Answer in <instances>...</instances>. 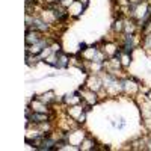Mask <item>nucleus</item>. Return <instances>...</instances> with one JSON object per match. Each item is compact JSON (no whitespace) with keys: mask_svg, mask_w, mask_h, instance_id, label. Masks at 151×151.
I'll return each mask as SVG.
<instances>
[{"mask_svg":"<svg viewBox=\"0 0 151 151\" xmlns=\"http://www.w3.org/2000/svg\"><path fill=\"white\" fill-rule=\"evenodd\" d=\"M82 101L86 103V104H89V106L95 104L98 101V97H97L95 91H91V89H88V88H86V89H83L82 91Z\"/></svg>","mask_w":151,"mask_h":151,"instance_id":"1","label":"nucleus"},{"mask_svg":"<svg viewBox=\"0 0 151 151\" xmlns=\"http://www.w3.org/2000/svg\"><path fill=\"white\" fill-rule=\"evenodd\" d=\"M41 41V32L35 30V29H29L26 32V45H33L36 42Z\"/></svg>","mask_w":151,"mask_h":151,"instance_id":"2","label":"nucleus"},{"mask_svg":"<svg viewBox=\"0 0 151 151\" xmlns=\"http://www.w3.org/2000/svg\"><path fill=\"white\" fill-rule=\"evenodd\" d=\"M101 80H100L97 76H89V77H88V80H86V88L88 89H91V91H98L100 88H101Z\"/></svg>","mask_w":151,"mask_h":151,"instance_id":"3","label":"nucleus"},{"mask_svg":"<svg viewBox=\"0 0 151 151\" xmlns=\"http://www.w3.org/2000/svg\"><path fill=\"white\" fill-rule=\"evenodd\" d=\"M30 109H32L33 112H38V113H47V112H48L47 104H45L44 101H41L40 98L33 100V101L30 103Z\"/></svg>","mask_w":151,"mask_h":151,"instance_id":"4","label":"nucleus"},{"mask_svg":"<svg viewBox=\"0 0 151 151\" xmlns=\"http://www.w3.org/2000/svg\"><path fill=\"white\" fill-rule=\"evenodd\" d=\"M68 113H70V118H76L79 121V118L83 115V110H82V106H79V104H74L73 107H70L68 109Z\"/></svg>","mask_w":151,"mask_h":151,"instance_id":"5","label":"nucleus"},{"mask_svg":"<svg viewBox=\"0 0 151 151\" xmlns=\"http://www.w3.org/2000/svg\"><path fill=\"white\" fill-rule=\"evenodd\" d=\"M68 139L71 144L74 145H79L83 142V132H74V133H70L68 134Z\"/></svg>","mask_w":151,"mask_h":151,"instance_id":"6","label":"nucleus"},{"mask_svg":"<svg viewBox=\"0 0 151 151\" xmlns=\"http://www.w3.org/2000/svg\"><path fill=\"white\" fill-rule=\"evenodd\" d=\"M85 9V6L80 3V2H74L70 8H68V14H70V12H71V14L74 15V17H77L79 14H80V12Z\"/></svg>","mask_w":151,"mask_h":151,"instance_id":"7","label":"nucleus"},{"mask_svg":"<svg viewBox=\"0 0 151 151\" xmlns=\"http://www.w3.org/2000/svg\"><path fill=\"white\" fill-rule=\"evenodd\" d=\"M68 62H70V59H68L67 55L58 53V62H56V67H58V68H65V67L68 65Z\"/></svg>","mask_w":151,"mask_h":151,"instance_id":"8","label":"nucleus"},{"mask_svg":"<svg viewBox=\"0 0 151 151\" xmlns=\"http://www.w3.org/2000/svg\"><path fill=\"white\" fill-rule=\"evenodd\" d=\"M80 101H82V98L77 94H71V95L65 97V103H68V104H79Z\"/></svg>","mask_w":151,"mask_h":151,"instance_id":"9","label":"nucleus"},{"mask_svg":"<svg viewBox=\"0 0 151 151\" xmlns=\"http://www.w3.org/2000/svg\"><path fill=\"white\" fill-rule=\"evenodd\" d=\"M95 147H94V141L92 139H85L82 144H80V150H83V151H86V150H94Z\"/></svg>","mask_w":151,"mask_h":151,"instance_id":"10","label":"nucleus"},{"mask_svg":"<svg viewBox=\"0 0 151 151\" xmlns=\"http://www.w3.org/2000/svg\"><path fill=\"white\" fill-rule=\"evenodd\" d=\"M98 52V50L95 48V47H89V48H88V50H83V58H86V59H91L92 60V58H94V55Z\"/></svg>","mask_w":151,"mask_h":151,"instance_id":"11","label":"nucleus"},{"mask_svg":"<svg viewBox=\"0 0 151 151\" xmlns=\"http://www.w3.org/2000/svg\"><path fill=\"white\" fill-rule=\"evenodd\" d=\"M118 53V50H116V47L113 45V44H106V47H104V55H109V56H115Z\"/></svg>","mask_w":151,"mask_h":151,"instance_id":"12","label":"nucleus"},{"mask_svg":"<svg viewBox=\"0 0 151 151\" xmlns=\"http://www.w3.org/2000/svg\"><path fill=\"white\" fill-rule=\"evenodd\" d=\"M55 94L52 92V91H48L47 94H44V95H41L40 97V100H41V101H44L45 104H48L50 101H55V97H53Z\"/></svg>","mask_w":151,"mask_h":151,"instance_id":"13","label":"nucleus"},{"mask_svg":"<svg viewBox=\"0 0 151 151\" xmlns=\"http://www.w3.org/2000/svg\"><path fill=\"white\" fill-rule=\"evenodd\" d=\"M113 30H115V32H122L124 30V21L121 18H118L115 21V24H113Z\"/></svg>","mask_w":151,"mask_h":151,"instance_id":"14","label":"nucleus"},{"mask_svg":"<svg viewBox=\"0 0 151 151\" xmlns=\"http://www.w3.org/2000/svg\"><path fill=\"white\" fill-rule=\"evenodd\" d=\"M122 64H124V65H129V64H130L129 53H125V52H124V55H122Z\"/></svg>","mask_w":151,"mask_h":151,"instance_id":"15","label":"nucleus"},{"mask_svg":"<svg viewBox=\"0 0 151 151\" xmlns=\"http://www.w3.org/2000/svg\"><path fill=\"white\" fill-rule=\"evenodd\" d=\"M59 48H60V45H59V44H53V45H52L53 53H59Z\"/></svg>","mask_w":151,"mask_h":151,"instance_id":"16","label":"nucleus"},{"mask_svg":"<svg viewBox=\"0 0 151 151\" xmlns=\"http://www.w3.org/2000/svg\"><path fill=\"white\" fill-rule=\"evenodd\" d=\"M80 3H82V5L86 8V6H88V0H80Z\"/></svg>","mask_w":151,"mask_h":151,"instance_id":"17","label":"nucleus"}]
</instances>
